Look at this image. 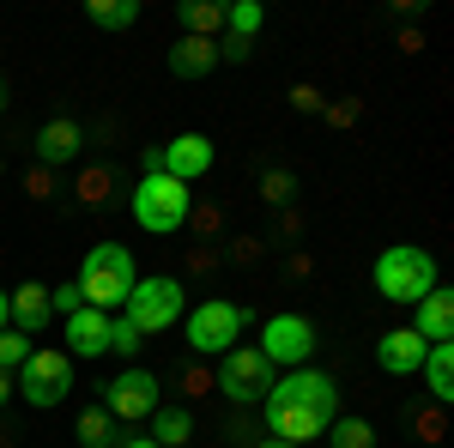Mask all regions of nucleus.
Wrapping results in <instances>:
<instances>
[{
	"instance_id": "f257e3e1",
	"label": "nucleus",
	"mask_w": 454,
	"mask_h": 448,
	"mask_svg": "<svg viewBox=\"0 0 454 448\" xmlns=\"http://www.w3.org/2000/svg\"><path fill=\"white\" fill-rule=\"evenodd\" d=\"M140 285V267H134V255L121 248V242H98L91 255H85V267H79V297L91 303V310H121L128 303V291Z\"/></svg>"
},
{
	"instance_id": "f03ea898",
	"label": "nucleus",
	"mask_w": 454,
	"mask_h": 448,
	"mask_svg": "<svg viewBox=\"0 0 454 448\" xmlns=\"http://www.w3.org/2000/svg\"><path fill=\"white\" fill-rule=\"evenodd\" d=\"M128 207L140 218V231L152 237H176L182 224H188V207H194V194H188V182H176L164 170H145L134 188H128Z\"/></svg>"
},
{
	"instance_id": "7ed1b4c3",
	"label": "nucleus",
	"mask_w": 454,
	"mask_h": 448,
	"mask_svg": "<svg viewBox=\"0 0 454 448\" xmlns=\"http://www.w3.org/2000/svg\"><path fill=\"white\" fill-rule=\"evenodd\" d=\"M436 285H442V279H436V255H430V248H419V242L382 248V261H376V291H382L387 303H419Z\"/></svg>"
},
{
	"instance_id": "20e7f679",
	"label": "nucleus",
	"mask_w": 454,
	"mask_h": 448,
	"mask_svg": "<svg viewBox=\"0 0 454 448\" xmlns=\"http://www.w3.org/2000/svg\"><path fill=\"white\" fill-rule=\"evenodd\" d=\"M121 315L140 327L145 340H152V334H170L176 321L188 315V285H182V279H170V273H152V279H140V285L128 291Z\"/></svg>"
},
{
	"instance_id": "39448f33",
	"label": "nucleus",
	"mask_w": 454,
	"mask_h": 448,
	"mask_svg": "<svg viewBox=\"0 0 454 448\" xmlns=\"http://www.w3.org/2000/svg\"><path fill=\"white\" fill-rule=\"evenodd\" d=\"M248 327V310H237V303H224V297H207L200 310L182 315V334H188V351L194 358H224L231 345H237V334Z\"/></svg>"
},
{
	"instance_id": "423d86ee",
	"label": "nucleus",
	"mask_w": 454,
	"mask_h": 448,
	"mask_svg": "<svg viewBox=\"0 0 454 448\" xmlns=\"http://www.w3.org/2000/svg\"><path fill=\"white\" fill-rule=\"evenodd\" d=\"M212 381H218V394L231 400V406H261L267 394H273V364L254 351V345H231L224 358H218V370H212Z\"/></svg>"
},
{
	"instance_id": "0eeeda50",
	"label": "nucleus",
	"mask_w": 454,
	"mask_h": 448,
	"mask_svg": "<svg viewBox=\"0 0 454 448\" xmlns=\"http://www.w3.org/2000/svg\"><path fill=\"white\" fill-rule=\"evenodd\" d=\"M12 388H19L31 406H61L67 388H73V358H67V351H31V358L19 364Z\"/></svg>"
},
{
	"instance_id": "6e6552de",
	"label": "nucleus",
	"mask_w": 454,
	"mask_h": 448,
	"mask_svg": "<svg viewBox=\"0 0 454 448\" xmlns=\"http://www.w3.org/2000/svg\"><path fill=\"white\" fill-rule=\"evenodd\" d=\"M315 340H321V334H315L309 315H267V327H261V345H254V351H261L267 364H291V370H303L309 351H315Z\"/></svg>"
},
{
	"instance_id": "1a4fd4ad",
	"label": "nucleus",
	"mask_w": 454,
	"mask_h": 448,
	"mask_svg": "<svg viewBox=\"0 0 454 448\" xmlns=\"http://www.w3.org/2000/svg\"><path fill=\"white\" fill-rule=\"evenodd\" d=\"M267 400H285V406H303V413H315V418H340V381L327 376V370H291L285 381H273V394Z\"/></svg>"
},
{
	"instance_id": "9d476101",
	"label": "nucleus",
	"mask_w": 454,
	"mask_h": 448,
	"mask_svg": "<svg viewBox=\"0 0 454 448\" xmlns=\"http://www.w3.org/2000/svg\"><path fill=\"white\" fill-rule=\"evenodd\" d=\"M104 413L128 430V424H140V418L158 413V376L152 370H121L115 381H104Z\"/></svg>"
},
{
	"instance_id": "9b49d317",
	"label": "nucleus",
	"mask_w": 454,
	"mask_h": 448,
	"mask_svg": "<svg viewBox=\"0 0 454 448\" xmlns=\"http://www.w3.org/2000/svg\"><path fill=\"white\" fill-rule=\"evenodd\" d=\"M67 194L85 212H115V207H128V170L121 164H79Z\"/></svg>"
},
{
	"instance_id": "f8f14e48",
	"label": "nucleus",
	"mask_w": 454,
	"mask_h": 448,
	"mask_svg": "<svg viewBox=\"0 0 454 448\" xmlns=\"http://www.w3.org/2000/svg\"><path fill=\"white\" fill-rule=\"evenodd\" d=\"M218 164V152H212L207 134H176L170 145H158V170L176 176V182H194V176H207Z\"/></svg>"
},
{
	"instance_id": "ddd939ff",
	"label": "nucleus",
	"mask_w": 454,
	"mask_h": 448,
	"mask_svg": "<svg viewBox=\"0 0 454 448\" xmlns=\"http://www.w3.org/2000/svg\"><path fill=\"white\" fill-rule=\"evenodd\" d=\"M79 145H85V122L79 115H49L43 128H36V139H31V152H36V164H73L79 158Z\"/></svg>"
},
{
	"instance_id": "4468645a",
	"label": "nucleus",
	"mask_w": 454,
	"mask_h": 448,
	"mask_svg": "<svg viewBox=\"0 0 454 448\" xmlns=\"http://www.w3.org/2000/svg\"><path fill=\"white\" fill-rule=\"evenodd\" d=\"M49 321H55V310H49V285L25 279L19 291H6V327H19L25 340H36Z\"/></svg>"
},
{
	"instance_id": "2eb2a0df",
	"label": "nucleus",
	"mask_w": 454,
	"mask_h": 448,
	"mask_svg": "<svg viewBox=\"0 0 454 448\" xmlns=\"http://www.w3.org/2000/svg\"><path fill=\"white\" fill-rule=\"evenodd\" d=\"M424 351H430V345H424L412 327H387L382 340H376V364H382L387 376H419Z\"/></svg>"
},
{
	"instance_id": "dca6fc26",
	"label": "nucleus",
	"mask_w": 454,
	"mask_h": 448,
	"mask_svg": "<svg viewBox=\"0 0 454 448\" xmlns=\"http://www.w3.org/2000/svg\"><path fill=\"white\" fill-rule=\"evenodd\" d=\"M412 310H419L412 334H419L424 345H449L454 340V291H449V285H436V291H430V297H419Z\"/></svg>"
},
{
	"instance_id": "f3484780",
	"label": "nucleus",
	"mask_w": 454,
	"mask_h": 448,
	"mask_svg": "<svg viewBox=\"0 0 454 448\" xmlns=\"http://www.w3.org/2000/svg\"><path fill=\"white\" fill-rule=\"evenodd\" d=\"M109 351V315L104 310H73L67 315V358H104Z\"/></svg>"
},
{
	"instance_id": "a211bd4d",
	"label": "nucleus",
	"mask_w": 454,
	"mask_h": 448,
	"mask_svg": "<svg viewBox=\"0 0 454 448\" xmlns=\"http://www.w3.org/2000/svg\"><path fill=\"white\" fill-rule=\"evenodd\" d=\"M212 67H218V43L212 36H176V49H170L176 79H207Z\"/></svg>"
},
{
	"instance_id": "6ab92c4d",
	"label": "nucleus",
	"mask_w": 454,
	"mask_h": 448,
	"mask_svg": "<svg viewBox=\"0 0 454 448\" xmlns=\"http://www.w3.org/2000/svg\"><path fill=\"white\" fill-rule=\"evenodd\" d=\"M224 12H231V0H182L176 6V19H182V36H224Z\"/></svg>"
},
{
	"instance_id": "aec40b11",
	"label": "nucleus",
	"mask_w": 454,
	"mask_h": 448,
	"mask_svg": "<svg viewBox=\"0 0 454 448\" xmlns=\"http://www.w3.org/2000/svg\"><path fill=\"white\" fill-rule=\"evenodd\" d=\"M424 388H430L436 406H449V400H454V340L424 351Z\"/></svg>"
},
{
	"instance_id": "412c9836",
	"label": "nucleus",
	"mask_w": 454,
	"mask_h": 448,
	"mask_svg": "<svg viewBox=\"0 0 454 448\" xmlns=\"http://www.w3.org/2000/svg\"><path fill=\"white\" fill-rule=\"evenodd\" d=\"M152 443L158 448H188L194 443V413H188V406H158V413H152Z\"/></svg>"
},
{
	"instance_id": "4be33fe9",
	"label": "nucleus",
	"mask_w": 454,
	"mask_h": 448,
	"mask_svg": "<svg viewBox=\"0 0 454 448\" xmlns=\"http://www.w3.org/2000/svg\"><path fill=\"white\" fill-rule=\"evenodd\" d=\"M73 436H79V448H115L121 443V424H115L104 406H85L79 424H73Z\"/></svg>"
},
{
	"instance_id": "5701e85b",
	"label": "nucleus",
	"mask_w": 454,
	"mask_h": 448,
	"mask_svg": "<svg viewBox=\"0 0 454 448\" xmlns=\"http://www.w3.org/2000/svg\"><path fill=\"white\" fill-rule=\"evenodd\" d=\"M406 424H412V436L430 448H442V436H449V413L436 406V400H412L406 406Z\"/></svg>"
},
{
	"instance_id": "b1692460",
	"label": "nucleus",
	"mask_w": 454,
	"mask_h": 448,
	"mask_svg": "<svg viewBox=\"0 0 454 448\" xmlns=\"http://www.w3.org/2000/svg\"><path fill=\"white\" fill-rule=\"evenodd\" d=\"M85 19L98 31H128V25H140V0H91Z\"/></svg>"
},
{
	"instance_id": "393cba45",
	"label": "nucleus",
	"mask_w": 454,
	"mask_h": 448,
	"mask_svg": "<svg viewBox=\"0 0 454 448\" xmlns=\"http://www.w3.org/2000/svg\"><path fill=\"white\" fill-rule=\"evenodd\" d=\"M176 394H182V400H207V394H218V381H212V364H207V358L176 364Z\"/></svg>"
},
{
	"instance_id": "a878e982",
	"label": "nucleus",
	"mask_w": 454,
	"mask_h": 448,
	"mask_svg": "<svg viewBox=\"0 0 454 448\" xmlns=\"http://www.w3.org/2000/svg\"><path fill=\"white\" fill-rule=\"evenodd\" d=\"M327 443L333 448H376V430H370V418H333Z\"/></svg>"
},
{
	"instance_id": "bb28decb",
	"label": "nucleus",
	"mask_w": 454,
	"mask_h": 448,
	"mask_svg": "<svg viewBox=\"0 0 454 448\" xmlns=\"http://www.w3.org/2000/svg\"><path fill=\"white\" fill-rule=\"evenodd\" d=\"M182 231H194L200 242H212L218 231H224V207H218V200H194V207H188V224H182Z\"/></svg>"
},
{
	"instance_id": "cd10ccee",
	"label": "nucleus",
	"mask_w": 454,
	"mask_h": 448,
	"mask_svg": "<svg viewBox=\"0 0 454 448\" xmlns=\"http://www.w3.org/2000/svg\"><path fill=\"white\" fill-rule=\"evenodd\" d=\"M261 25H267V12H261L254 0H231V12H224V31L231 36H254Z\"/></svg>"
},
{
	"instance_id": "c85d7f7f",
	"label": "nucleus",
	"mask_w": 454,
	"mask_h": 448,
	"mask_svg": "<svg viewBox=\"0 0 454 448\" xmlns=\"http://www.w3.org/2000/svg\"><path fill=\"white\" fill-rule=\"evenodd\" d=\"M218 267H224V248H218V242H194L188 261H182V273H188V279H212Z\"/></svg>"
},
{
	"instance_id": "c756f323",
	"label": "nucleus",
	"mask_w": 454,
	"mask_h": 448,
	"mask_svg": "<svg viewBox=\"0 0 454 448\" xmlns=\"http://www.w3.org/2000/svg\"><path fill=\"white\" fill-rule=\"evenodd\" d=\"M261 200H267V207H291V200H297V176L291 170H261Z\"/></svg>"
},
{
	"instance_id": "7c9ffc66",
	"label": "nucleus",
	"mask_w": 454,
	"mask_h": 448,
	"mask_svg": "<svg viewBox=\"0 0 454 448\" xmlns=\"http://www.w3.org/2000/svg\"><path fill=\"white\" fill-rule=\"evenodd\" d=\"M254 443H261V418H248L237 406V413L224 418V448H254Z\"/></svg>"
},
{
	"instance_id": "2f4dec72",
	"label": "nucleus",
	"mask_w": 454,
	"mask_h": 448,
	"mask_svg": "<svg viewBox=\"0 0 454 448\" xmlns=\"http://www.w3.org/2000/svg\"><path fill=\"white\" fill-rule=\"evenodd\" d=\"M31 351H36V345L25 340L19 327H0V370H6V376H12V370H19V364H25Z\"/></svg>"
},
{
	"instance_id": "473e14b6",
	"label": "nucleus",
	"mask_w": 454,
	"mask_h": 448,
	"mask_svg": "<svg viewBox=\"0 0 454 448\" xmlns=\"http://www.w3.org/2000/svg\"><path fill=\"white\" fill-rule=\"evenodd\" d=\"M140 345H145V334L128 321V315H115L109 321V351H121V358H140Z\"/></svg>"
},
{
	"instance_id": "72a5a7b5",
	"label": "nucleus",
	"mask_w": 454,
	"mask_h": 448,
	"mask_svg": "<svg viewBox=\"0 0 454 448\" xmlns=\"http://www.w3.org/2000/svg\"><path fill=\"white\" fill-rule=\"evenodd\" d=\"M224 248V267H254L267 255V237H237V242H218Z\"/></svg>"
},
{
	"instance_id": "f704fd0d",
	"label": "nucleus",
	"mask_w": 454,
	"mask_h": 448,
	"mask_svg": "<svg viewBox=\"0 0 454 448\" xmlns=\"http://www.w3.org/2000/svg\"><path fill=\"white\" fill-rule=\"evenodd\" d=\"M321 122H327V128H357V122H364V98H340V104H327V109H321Z\"/></svg>"
},
{
	"instance_id": "c9c22d12",
	"label": "nucleus",
	"mask_w": 454,
	"mask_h": 448,
	"mask_svg": "<svg viewBox=\"0 0 454 448\" xmlns=\"http://www.w3.org/2000/svg\"><path fill=\"white\" fill-rule=\"evenodd\" d=\"M49 310L61 315V321H67L73 310H85V297H79V279H73V285H49Z\"/></svg>"
},
{
	"instance_id": "e433bc0d",
	"label": "nucleus",
	"mask_w": 454,
	"mask_h": 448,
	"mask_svg": "<svg viewBox=\"0 0 454 448\" xmlns=\"http://www.w3.org/2000/svg\"><path fill=\"white\" fill-rule=\"evenodd\" d=\"M291 109H297V115H321V109H327V98L315 91L309 79H297V85H291Z\"/></svg>"
},
{
	"instance_id": "4c0bfd02",
	"label": "nucleus",
	"mask_w": 454,
	"mask_h": 448,
	"mask_svg": "<svg viewBox=\"0 0 454 448\" xmlns=\"http://www.w3.org/2000/svg\"><path fill=\"white\" fill-rule=\"evenodd\" d=\"M248 55H254V36H231V31L218 36V61H231V67H243Z\"/></svg>"
},
{
	"instance_id": "58836bf2",
	"label": "nucleus",
	"mask_w": 454,
	"mask_h": 448,
	"mask_svg": "<svg viewBox=\"0 0 454 448\" xmlns=\"http://www.w3.org/2000/svg\"><path fill=\"white\" fill-rule=\"evenodd\" d=\"M25 194H31V200H49V194H55V170H49V164H31V170H25Z\"/></svg>"
},
{
	"instance_id": "ea45409f",
	"label": "nucleus",
	"mask_w": 454,
	"mask_h": 448,
	"mask_svg": "<svg viewBox=\"0 0 454 448\" xmlns=\"http://www.w3.org/2000/svg\"><path fill=\"white\" fill-rule=\"evenodd\" d=\"M279 237H285V242L303 237V212H297V207H279Z\"/></svg>"
},
{
	"instance_id": "a19ab883",
	"label": "nucleus",
	"mask_w": 454,
	"mask_h": 448,
	"mask_svg": "<svg viewBox=\"0 0 454 448\" xmlns=\"http://www.w3.org/2000/svg\"><path fill=\"white\" fill-rule=\"evenodd\" d=\"M285 273H291V279H309V273H315V261H309V255H303V248H297V255L285 261Z\"/></svg>"
},
{
	"instance_id": "79ce46f5",
	"label": "nucleus",
	"mask_w": 454,
	"mask_h": 448,
	"mask_svg": "<svg viewBox=\"0 0 454 448\" xmlns=\"http://www.w3.org/2000/svg\"><path fill=\"white\" fill-rule=\"evenodd\" d=\"M115 448H158V443H152V436H134V430H121V443H115Z\"/></svg>"
},
{
	"instance_id": "37998d69",
	"label": "nucleus",
	"mask_w": 454,
	"mask_h": 448,
	"mask_svg": "<svg viewBox=\"0 0 454 448\" xmlns=\"http://www.w3.org/2000/svg\"><path fill=\"white\" fill-rule=\"evenodd\" d=\"M12 394H19V388H12V376H6V370H0V406H6V400H12Z\"/></svg>"
},
{
	"instance_id": "c03bdc74",
	"label": "nucleus",
	"mask_w": 454,
	"mask_h": 448,
	"mask_svg": "<svg viewBox=\"0 0 454 448\" xmlns=\"http://www.w3.org/2000/svg\"><path fill=\"white\" fill-rule=\"evenodd\" d=\"M6 104H12V85H6V73H0V115H6Z\"/></svg>"
},
{
	"instance_id": "a18cd8bd",
	"label": "nucleus",
	"mask_w": 454,
	"mask_h": 448,
	"mask_svg": "<svg viewBox=\"0 0 454 448\" xmlns=\"http://www.w3.org/2000/svg\"><path fill=\"white\" fill-rule=\"evenodd\" d=\"M254 448H291V443H273V436H261V443H254Z\"/></svg>"
},
{
	"instance_id": "49530a36",
	"label": "nucleus",
	"mask_w": 454,
	"mask_h": 448,
	"mask_svg": "<svg viewBox=\"0 0 454 448\" xmlns=\"http://www.w3.org/2000/svg\"><path fill=\"white\" fill-rule=\"evenodd\" d=\"M0 448H19V443H12V430H0Z\"/></svg>"
},
{
	"instance_id": "de8ad7c7",
	"label": "nucleus",
	"mask_w": 454,
	"mask_h": 448,
	"mask_svg": "<svg viewBox=\"0 0 454 448\" xmlns=\"http://www.w3.org/2000/svg\"><path fill=\"white\" fill-rule=\"evenodd\" d=\"M0 327H6V291H0Z\"/></svg>"
},
{
	"instance_id": "09e8293b",
	"label": "nucleus",
	"mask_w": 454,
	"mask_h": 448,
	"mask_svg": "<svg viewBox=\"0 0 454 448\" xmlns=\"http://www.w3.org/2000/svg\"><path fill=\"white\" fill-rule=\"evenodd\" d=\"M0 176H6V164H0Z\"/></svg>"
}]
</instances>
